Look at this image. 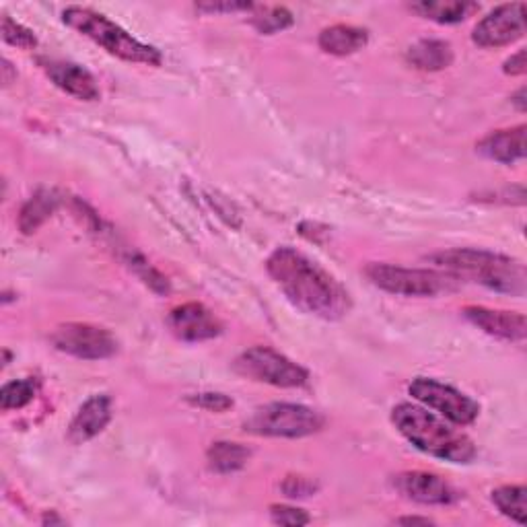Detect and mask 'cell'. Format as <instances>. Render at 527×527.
Segmentation results:
<instances>
[{
    "instance_id": "cell-1",
    "label": "cell",
    "mask_w": 527,
    "mask_h": 527,
    "mask_svg": "<svg viewBox=\"0 0 527 527\" xmlns=\"http://www.w3.org/2000/svg\"><path fill=\"white\" fill-rule=\"evenodd\" d=\"M276 287L303 313L322 320H340L350 311V295L318 262L293 248H278L266 260Z\"/></svg>"
},
{
    "instance_id": "cell-2",
    "label": "cell",
    "mask_w": 527,
    "mask_h": 527,
    "mask_svg": "<svg viewBox=\"0 0 527 527\" xmlns=\"http://www.w3.org/2000/svg\"><path fill=\"white\" fill-rule=\"evenodd\" d=\"M392 423L398 433L418 451L451 464H470L476 447L468 435L447 425L443 416L423 406L402 402L392 410Z\"/></svg>"
},
{
    "instance_id": "cell-3",
    "label": "cell",
    "mask_w": 527,
    "mask_h": 527,
    "mask_svg": "<svg viewBox=\"0 0 527 527\" xmlns=\"http://www.w3.org/2000/svg\"><path fill=\"white\" fill-rule=\"evenodd\" d=\"M429 260L458 280H470L490 291L523 297L527 289L525 266L503 254L486 250H447L433 254Z\"/></svg>"
},
{
    "instance_id": "cell-4",
    "label": "cell",
    "mask_w": 527,
    "mask_h": 527,
    "mask_svg": "<svg viewBox=\"0 0 527 527\" xmlns=\"http://www.w3.org/2000/svg\"><path fill=\"white\" fill-rule=\"evenodd\" d=\"M62 21L120 60L149 66H159L163 60L157 48L132 38L126 29L93 9L66 7L62 13Z\"/></svg>"
},
{
    "instance_id": "cell-5",
    "label": "cell",
    "mask_w": 527,
    "mask_h": 527,
    "mask_svg": "<svg viewBox=\"0 0 527 527\" xmlns=\"http://www.w3.org/2000/svg\"><path fill=\"white\" fill-rule=\"evenodd\" d=\"M326 425V418L309 406L274 402L254 410L245 420L243 429L258 437H280V439H301L320 433Z\"/></svg>"
},
{
    "instance_id": "cell-6",
    "label": "cell",
    "mask_w": 527,
    "mask_h": 527,
    "mask_svg": "<svg viewBox=\"0 0 527 527\" xmlns=\"http://www.w3.org/2000/svg\"><path fill=\"white\" fill-rule=\"evenodd\" d=\"M365 276L377 289L402 297H435L458 289L460 280L443 270L404 268L394 264H369Z\"/></svg>"
},
{
    "instance_id": "cell-7",
    "label": "cell",
    "mask_w": 527,
    "mask_h": 527,
    "mask_svg": "<svg viewBox=\"0 0 527 527\" xmlns=\"http://www.w3.org/2000/svg\"><path fill=\"white\" fill-rule=\"evenodd\" d=\"M235 373L258 383H268L274 388H303L309 381L307 369L291 361L270 346H254L241 353L233 363Z\"/></svg>"
},
{
    "instance_id": "cell-8",
    "label": "cell",
    "mask_w": 527,
    "mask_h": 527,
    "mask_svg": "<svg viewBox=\"0 0 527 527\" xmlns=\"http://www.w3.org/2000/svg\"><path fill=\"white\" fill-rule=\"evenodd\" d=\"M408 394L429 410L439 412L449 423L468 427L480 414V404L468 394L455 390L453 385L441 383L431 377H416L408 385Z\"/></svg>"
},
{
    "instance_id": "cell-9",
    "label": "cell",
    "mask_w": 527,
    "mask_h": 527,
    "mask_svg": "<svg viewBox=\"0 0 527 527\" xmlns=\"http://www.w3.org/2000/svg\"><path fill=\"white\" fill-rule=\"evenodd\" d=\"M50 340L60 353H66L83 361L110 359L118 350V340L114 338L112 332L99 326L79 324V322L58 326L52 332Z\"/></svg>"
},
{
    "instance_id": "cell-10",
    "label": "cell",
    "mask_w": 527,
    "mask_h": 527,
    "mask_svg": "<svg viewBox=\"0 0 527 527\" xmlns=\"http://www.w3.org/2000/svg\"><path fill=\"white\" fill-rule=\"evenodd\" d=\"M525 5L511 3L490 11L472 33V42L480 48H503L523 38Z\"/></svg>"
},
{
    "instance_id": "cell-11",
    "label": "cell",
    "mask_w": 527,
    "mask_h": 527,
    "mask_svg": "<svg viewBox=\"0 0 527 527\" xmlns=\"http://www.w3.org/2000/svg\"><path fill=\"white\" fill-rule=\"evenodd\" d=\"M169 330L184 342H204L221 336L223 324L202 303H184L169 313Z\"/></svg>"
},
{
    "instance_id": "cell-12",
    "label": "cell",
    "mask_w": 527,
    "mask_h": 527,
    "mask_svg": "<svg viewBox=\"0 0 527 527\" xmlns=\"http://www.w3.org/2000/svg\"><path fill=\"white\" fill-rule=\"evenodd\" d=\"M394 488L408 501L420 505H451L460 499L449 482L429 472H402L394 476Z\"/></svg>"
},
{
    "instance_id": "cell-13",
    "label": "cell",
    "mask_w": 527,
    "mask_h": 527,
    "mask_svg": "<svg viewBox=\"0 0 527 527\" xmlns=\"http://www.w3.org/2000/svg\"><path fill=\"white\" fill-rule=\"evenodd\" d=\"M40 66L46 73V77L60 91L73 95L81 101H97L101 97L95 77L85 66L75 64V62H66V60H54V58H42Z\"/></svg>"
},
{
    "instance_id": "cell-14",
    "label": "cell",
    "mask_w": 527,
    "mask_h": 527,
    "mask_svg": "<svg viewBox=\"0 0 527 527\" xmlns=\"http://www.w3.org/2000/svg\"><path fill=\"white\" fill-rule=\"evenodd\" d=\"M462 313L472 326H476L488 336H495L507 342H523L527 336V322L523 313L499 311L478 305H468Z\"/></svg>"
},
{
    "instance_id": "cell-15",
    "label": "cell",
    "mask_w": 527,
    "mask_h": 527,
    "mask_svg": "<svg viewBox=\"0 0 527 527\" xmlns=\"http://www.w3.org/2000/svg\"><path fill=\"white\" fill-rule=\"evenodd\" d=\"M112 414H114V404H112L110 396L97 394V396L89 398L79 408L75 418L70 420L68 441L75 443V445H83V443L91 441L93 437H97L105 427L110 425Z\"/></svg>"
},
{
    "instance_id": "cell-16",
    "label": "cell",
    "mask_w": 527,
    "mask_h": 527,
    "mask_svg": "<svg viewBox=\"0 0 527 527\" xmlns=\"http://www.w3.org/2000/svg\"><path fill=\"white\" fill-rule=\"evenodd\" d=\"M525 124H519L515 128L497 130L484 136L478 143V153H482L486 159H493L503 165H513L517 161L525 159Z\"/></svg>"
},
{
    "instance_id": "cell-17",
    "label": "cell",
    "mask_w": 527,
    "mask_h": 527,
    "mask_svg": "<svg viewBox=\"0 0 527 527\" xmlns=\"http://www.w3.org/2000/svg\"><path fill=\"white\" fill-rule=\"evenodd\" d=\"M369 42V33L355 25H332L320 33V48L332 56H350L363 50Z\"/></svg>"
},
{
    "instance_id": "cell-18",
    "label": "cell",
    "mask_w": 527,
    "mask_h": 527,
    "mask_svg": "<svg viewBox=\"0 0 527 527\" xmlns=\"http://www.w3.org/2000/svg\"><path fill=\"white\" fill-rule=\"evenodd\" d=\"M478 9L480 7L476 3H468V0H423V3L410 5V11H414L416 15L441 25L462 23Z\"/></svg>"
},
{
    "instance_id": "cell-19",
    "label": "cell",
    "mask_w": 527,
    "mask_h": 527,
    "mask_svg": "<svg viewBox=\"0 0 527 527\" xmlns=\"http://www.w3.org/2000/svg\"><path fill=\"white\" fill-rule=\"evenodd\" d=\"M406 60L418 70H443L453 62V48L443 40H420L408 48Z\"/></svg>"
},
{
    "instance_id": "cell-20",
    "label": "cell",
    "mask_w": 527,
    "mask_h": 527,
    "mask_svg": "<svg viewBox=\"0 0 527 527\" xmlns=\"http://www.w3.org/2000/svg\"><path fill=\"white\" fill-rule=\"evenodd\" d=\"M250 455L252 451L248 447H243L241 443L217 441L206 451V460H208V468L213 472L233 474L248 464Z\"/></svg>"
},
{
    "instance_id": "cell-21",
    "label": "cell",
    "mask_w": 527,
    "mask_h": 527,
    "mask_svg": "<svg viewBox=\"0 0 527 527\" xmlns=\"http://www.w3.org/2000/svg\"><path fill=\"white\" fill-rule=\"evenodd\" d=\"M58 196L52 190H40L35 196H31L25 206L21 208L19 215V229L29 235L38 231L56 210L58 206Z\"/></svg>"
},
{
    "instance_id": "cell-22",
    "label": "cell",
    "mask_w": 527,
    "mask_h": 527,
    "mask_svg": "<svg viewBox=\"0 0 527 527\" xmlns=\"http://www.w3.org/2000/svg\"><path fill=\"white\" fill-rule=\"evenodd\" d=\"M493 503L497 509L519 525L527 523V488L525 486H499L493 490Z\"/></svg>"
},
{
    "instance_id": "cell-23",
    "label": "cell",
    "mask_w": 527,
    "mask_h": 527,
    "mask_svg": "<svg viewBox=\"0 0 527 527\" xmlns=\"http://www.w3.org/2000/svg\"><path fill=\"white\" fill-rule=\"evenodd\" d=\"M40 392V381L35 377H25L7 383L3 390H0V408L5 412L11 410H21Z\"/></svg>"
},
{
    "instance_id": "cell-24",
    "label": "cell",
    "mask_w": 527,
    "mask_h": 527,
    "mask_svg": "<svg viewBox=\"0 0 527 527\" xmlns=\"http://www.w3.org/2000/svg\"><path fill=\"white\" fill-rule=\"evenodd\" d=\"M252 25L260 33L272 35L293 25V13L285 7H254Z\"/></svg>"
},
{
    "instance_id": "cell-25",
    "label": "cell",
    "mask_w": 527,
    "mask_h": 527,
    "mask_svg": "<svg viewBox=\"0 0 527 527\" xmlns=\"http://www.w3.org/2000/svg\"><path fill=\"white\" fill-rule=\"evenodd\" d=\"M128 264L130 268L145 280V283L159 295H165L169 293V283H167V278L157 270L153 268L143 256H138V254H130L128 256Z\"/></svg>"
},
{
    "instance_id": "cell-26",
    "label": "cell",
    "mask_w": 527,
    "mask_h": 527,
    "mask_svg": "<svg viewBox=\"0 0 527 527\" xmlns=\"http://www.w3.org/2000/svg\"><path fill=\"white\" fill-rule=\"evenodd\" d=\"M3 40L15 48H21V50H31V48L38 46V38H35V33L11 17L3 19Z\"/></svg>"
},
{
    "instance_id": "cell-27",
    "label": "cell",
    "mask_w": 527,
    "mask_h": 527,
    "mask_svg": "<svg viewBox=\"0 0 527 527\" xmlns=\"http://www.w3.org/2000/svg\"><path fill=\"white\" fill-rule=\"evenodd\" d=\"M270 519L276 525H287V527H301L311 521V517L303 509L289 507V505H272Z\"/></svg>"
},
{
    "instance_id": "cell-28",
    "label": "cell",
    "mask_w": 527,
    "mask_h": 527,
    "mask_svg": "<svg viewBox=\"0 0 527 527\" xmlns=\"http://www.w3.org/2000/svg\"><path fill=\"white\" fill-rule=\"evenodd\" d=\"M188 402L192 406H198V408H204L208 412H225L229 408H233V400L227 398L225 394H215V392H206V394H196V396H190Z\"/></svg>"
},
{
    "instance_id": "cell-29",
    "label": "cell",
    "mask_w": 527,
    "mask_h": 527,
    "mask_svg": "<svg viewBox=\"0 0 527 527\" xmlns=\"http://www.w3.org/2000/svg\"><path fill=\"white\" fill-rule=\"evenodd\" d=\"M315 490H318V484L305 476H287V480L283 482V493L291 499L311 497Z\"/></svg>"
},
{
    "instance_id": "cell-30",
    "label": "cell",
    "mask_w": 527,
    "mask_h": 527,
    "mask_svg": "<svg viewBox=\"0 0 527 527\" xmlns=\"http://www.w3.org/2000/svg\"><path fill=\"white\" fill-rule=\"evenodd\" d=\"M256 5L252 3H202L196 5L198 11L202 13H237V11H254Z\"/></svg>"
},
{
    "instance_id": "cell-31",
    "label": "cell",
    "mask_w": 527,
    "mask_h": 527,
    "mask_svg": "<svg viewBox=\"0 0 527 527\" xmlns=\"http://www.w3.org/2000/svg\"><path fill=\"white\" fill-rule=\"evenodd\" d=\"M503 70L507 75L511 77H519V75H525L527 70V62H525V50H519L517 54H513L509 60H505V66Z\"/></svg>"
},
{
    "instance_id": "cell-32",
    "label": "cell",
    "mask_w": 527,
    "mask_h": 527,
    "mask_svg": "<svg viewBox=\"0 0 527 527\" xmlns=\"http://www.w3.org/2000/svg\"><path fill=\"white\" fill-rule=\"evenodd\" d=\"M398 523H402V525H433V519H429V517H402V519H398Z\"/></svg>"
},
{
    "instance_id": "cell-33",
    "label": "cell",
    "mask_w": 527,
    "mask_h": 527,
    "mask_svg": "<svg viewBox=\"0 0 527 527\" xmlns=\"http://www.w3.org/2000/svg\"><path fill=\"white\" fill-rule=\"evenodd\" d=\"M511 101L517 105V110H519V112H525V87H521V89L511 97Z\"/></svg>"
},
{
    "instance_id": "cell-34",
    "label": "cell",
    "mask_w": 527,
    "mask_h": 527,
    "mask_svg": "<svg viewBox=\"0 0 527 527\" xmlns=\"http://www.w3.org/2000/svg\"><path fill=\"white\" fill-rule=\"evenodd\" d=\"M3 75H5V77H3V83H5V87H7V85H11V62H9V60H5V62H3Z\"/></svg>"
}]
</instances>
